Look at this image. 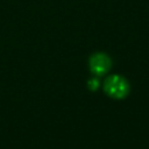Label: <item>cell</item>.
<instances>
[{
    "label": "cell",
    "mask_w": 149,
    "mask_h": 149,
    "mask_svg": "<svg viewBox=\"0 0 149 149\" xmlns=\"http://www.w3.org/2000/svg\"><path fill=\"white\" fill-rule=\"evenodd\" d=\"M88 68L95 77H102L112 69V59L105 52H94L90 56Z\"/></svg>",
    "instance_id": "2"
},
{
    "label": "cell",
    "mask_w": 149,
    "mask_h": 149,
    "mask_svg": "<svg viewBox=\"0 0 149 149\" xmlns=\"http://www.w3.org/2000/svg\"><path fill=\"white\" fill-rule=\"evenodd\" d=\"M99 87H100V80H99V77H93V78L88 79V81H87V88H88L90 91L95 92Z\"/></svg>",
    "instance_id": "3"
},
{
    "label": "cell",
    "mask_w": 149,
    "mask_h": 149,
    "mask_svg": "<svg viewBox=\"0 0 149 149\" xmlns=\"http://www.w3.org/2000/svg\"><path fill=\"white\" fill-rule=\"evenodd\" d=\"M102 88H104V92L109 98L121 100V99H125L129 94L130 85L123 76L111 74L104 80Z\"/></svg>",
    "instance_id": "1"
}]
</instances>
